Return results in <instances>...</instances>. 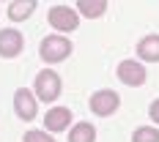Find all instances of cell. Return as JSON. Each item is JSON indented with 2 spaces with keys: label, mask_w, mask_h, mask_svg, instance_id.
<instances>
[{
  "label": "cell",
  "mask_w": 159,
  "mask_h": 142,
  "mask_svg": "<svg viewBox=\"0 0 159 142\" xmlns=\"http://www.w3.org/2000/svg\"><path fill=\"white\" fill-rule=\"evenodd\" d=\"M61 88H63V82H61V77H58L52 68H44V71L36 77V96H39L41 101H55V98L61 96Z\"/></svg>",
  "instance_id": "2"
},
{
  "label": "cell",
  "mask_w": 159,
  "mask_h": 142,
  "mask_svg": "<svg viewBox=\"0 0 159 142\" xmlns=\"http://www.w3.org/2000/svg\"><path fill=\"white\" fill-rule=\"evenodd\" d=\"M33 11H36V3H33V0H19V3H11V6H8V16H11L14 22L28 19Z\"/></svg>",
  "instance_id": "12"
},
{
  "label": "cell",
  "mask_w": 159,
  "mask_h": 142,
  "mask_svg": "<svg viewBox=\"0 0 159 142\" xmlns=\"http://www.w3.org/2000/svg\"><path fill=\"white\" fill-rule=\"evenodd\" d=\"M47 19H49V25H52L55 30H63V33L77 30V25H80L77 11H74V8H66V6H52Z\"/></svg>",
  "instance_id": "3"
},
{
  "label": "cell",
  "mask_w": 159,
  "mask_h": 142,
  "mask_svg": "<svg viewBox=\"0 0 159 142\" xmlns=\"http://www.w3.org/2000/svg\"><path fill=\"white\" fill-rule=\"evenodd\" d=\"M137 55L143 58L145 63H157L159 60V36H145L143 41L137 44Z\"/></svg>",
  "instance_id": "9"
},
{
  "label": "cell",
  "mask_w": 159,
  "mask_h": 142,
  "mask_svg": "<svg viewBox=\"0 0 159 142\" xmlns=\"http://www.w3.org/2000/svg\"><path fill=\"white\" fill-rule=\"evenodd\" d=\"M118 104H121V98H118L115 90H96V93L91 96V112L99 115V118L112 115V112L118 110Z\"/></svg>",
  "instance_id": "4"
},
{
  "label": "cell",
  "mask_w": 159,
  "mask_h": 142,
  "mask_svg": "<svg viewBox=\"0 0 159 142\" xmlns=\"http://www.w3.org/2000/svg\"><path fill=\"white\" fill-rule=\"evenodd\" d=\"M39 52H41V60L44 63H61V60H66L71 55V41L63 38V36H58V33H52V36H47L41 41Z\"/></svg>",
  "instance_id": "1"
},
{
  "label": "cell",
  "mask_w": 159,
  "mask_h": 142,
  "mask_svg": "<svg viewBox=\"0 0 159 142\" xmlns=\"http://www.w3.org/2000/svg\"><path fill=\"white\" fill-rule=\"evenodd\" d=\"M145 77H148V71H145L143 63H137V60H124V63L118 66V79H121L124 85L137 88V85L145 82Z\"/></svg>",
  "instance_id": "5"
},
{
  "label": "cell",
  "mask_w": 159,
  "mask_h": 142,
  "mask_svg": "<svg viewBox=\"0 0 159 142\" xmlns=\"http://www.w3.org/2000/svg\"><path fill=\"white\" fill-rule=\"evenodd\" d=\"M14 110H16V115L22 118V120H33L36 118V96L28 90V88H19L14 93Z\"/></svg>",
  "instance_id": "7"
},
{
  "label": "cell",
  "mask_w": 159,
  "mask_h": 142,
  "mask_svg": "<svg viewBox=\"0 0 159 142\" xmlns=\"http://www.w3.org/2000/svg\"><path fill=\"white\" fill-rule=\"evenodd\" d=\"M104 8H107V3L104 0H80L77 3V11L82 16H88V19H96V16L104 14Z\"/></svg>",
  "instance_id": "11"
},
{
  "label": "cell",
  "mask_w": 159,
  "mask_h": 142,
  "mask_svg": "<svg viewBox=\"0 0 159 142\" xmlns=\"http://www.w3.org/2000/svg\"><path fill=\"white\" fill-rule=\"evenodd\" d=\"M69 142H96V128L82 120V123H77V126H71Z\"/></svg>",
  "instance_id": "10"
},
{
  "label": "cell",
  "mask_w": 159,
  "mask_h": 142,
  "mask_svg": "<svg viewBox=\"0 0 159 142\" xmlns=\"http://www.w3.org/2000/svg\"><path fill=\"white\" fill-rule=\"evenodd\" d=\"M69 123H71V110H66V107H52L44 115L47 131H63V128H69Z\"/></svg>",
  "instance_id": "8"
},
{
  "label": "cell",
  "mask_w": 159,
  "mask_h": 142,
  "mask_svg": "<svg viewBox=\"0 0 159 142\" xmlns=\"http://www.w3.org/2000/svg\"><path fill=\"white\" fill-rule=\"evenodd\" d=\"M22 44H25V38L19 30H14V28L0 30V55L3 58H16L22 52Z\"/></svg>",
  "instance_id": "6"
},
{
  "label": "cell",
  "mask_w": 159,
  "mask_h": 142,
  "mask_svg": "<svg viewBox=\"0 0 159 142\" xmlns=\"http://www.w3.org/2000/svg\"><path fill=\"white\" fill-rule=\"evenodd\" d=\"M25 142H55L52 140V134H47V131H25Z\"/></svg>",
  "instance_id": "14"
},
{
  "label": "cell",
  "mask_w": 159,
  "mask_h": 142,
  "mask_svg": "<svg viewBox=\"0 0 159 142\" xmlns=\"http://www.w3.org/2000/svg\"><path fill=\"white\" fill-rule=\"evenodd\" d=\"M132 142H159V131L151 126H140V128H134Z\"/></svg>",
  "instance_id": "13"
},
{
  "label": "cell",
  "mask_w": 159,
  "mask_h": 142,
  "mask_svg": "<svg viewBox=\"0 0 159 142\" xmlns=\"http://www.w3.org/2000/svg\"><path fill=\"white\" fill-rule=\"evenodd\" d=\"M148 115H151V120H154V123H159V98L148 107Z\"/></svg>",
  "instance_id": "15"
}]
</instances>
